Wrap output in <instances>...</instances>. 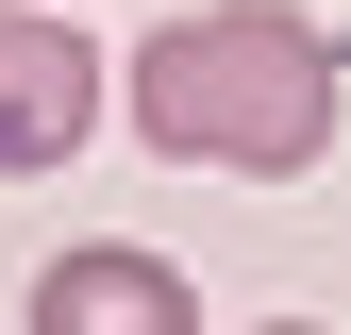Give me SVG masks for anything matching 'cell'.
I'll return each instance as SVG.
<instances>
[{
  "label": "cell",
  "instance_id": "cell-3",
  "mask_svg": "<svg viewBox=\"0 0 351 335\" xmlns=\"http://www.w3.org/2000/svg\"><path fill=\"white\" fill-rule=\"evenodd\" d=\"M17 335H201V285L167 268V251H134V235H84V251L34 268Z\"/></svg>",
  "mask_w": 351,
  "mask_h": 335
},
{
  "label": "cell",
  "instance_id": "cell-2",
  "mask_svg": "<svg viewBox=\"0 0 351 335\" xmlns=\"http://www.w3.org/2000/svg\"><path fill=\"white\" fill-rule=\"evenodd\" d=\"M84 135H101V51H84V17H51V0H0V185L67 168Z\"/></svg>",
  "mask_w": 351,
  "mask_h": 335
},
{
  "label": "cell",
  "instance_id": "cell-4",
  "mask_svg": "<svg viewBox=\"0 0 351 335\" xmlns=\"http://www.w3.org/2000/svg\"><path fill=\"white\" fill-rule=\"evenodd\" d=\"M268 335H318V319H268Z\"/></svg>",
  "mask_w": 351,
  "mask_h": 335
},
{
  "label": "cell",
  "instance_id": "cell-1",
  "mask_svg": "<svg viewBox=\"0 0 351 335\" xmlns=\"http://www.w3.org/2000/svg\"><path fill=\"white\" fill-rule=\"evenodd\" d=\"M335 34L285 17V0H201V17H167L134 51V151L167 168H234V185H301V168L335 151Z\"/></svg>",
  "mask_w": 351,
  "mask_h": 335
}]
</instances>
